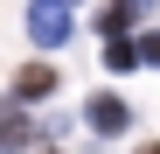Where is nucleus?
<instances>
[{"label":"nucleus","instance_id":"obj_1","mask_svg":"<svg viewBox=\"0 0 160 154\" xmlns=\"http://www.w3.org/2000/svg\"><path fill=\"white\" fill-rule=\"evenodd\" d=\"M28 35L42 49H63L70 42V0H35V7H28Z\"/></svg>","mask_w":160,"mask_h":154},{"label":"nucleus","instance_id":"obj_2","mask_svg":"<svg viewBox=\"0 0 160 154\" xmlns=\"http://www.w3.org/2000/svg\"><path fill=\"white\" fill-rule=\"evenodd\" d=\"M7 91H14V105H35V98H49V91H56V63H21Z\"/></svg>","mask_w":160,"mask_h":154},{"label":"nucleus","instance_id":"obj_3","mask_svg":"<svg viewBox=\"0 0 160 154\" xmlns=\"http://www.w3.org/2000/svg\"><path fill=\"white\" fill-rule=\"evenodd\" d=\"M91 133H125V126H132V105H125V98H91Z\"/></svg>","mask_w":160,"mask_h":154},{"label":"nucleus","instance_id":"obj_4","mask_svg":"<svg viewBox=\"0 0 160 154\" xmlns=\"http://www.w3.org/2000/svg\"><path fill=\"white\" fill-rule=\"evenodd\" d=\"M146 56H139V42H125V35H104V70L112 77H125V70H139Z\"/></svg>","mask_w":160,"mask_h":154},{"label":"nucleus","instance_id":"obj_5","mask_svg":"<svg viewBox=\"0 0 160 154\" xmlns=\"http://www.w3.org/2000/svg\"><path fill=\"white\" fill-rule=\"evenodd\" d=\"M132 14H139V0H112V7L98 14V28H104V35H125V21H132Z\"/></svg>","mask_w":160,"mask_h":154},{"label":"nucleus","instance_id":"obj_6","mask_svg":"<svg viewBox=\"0 0 160 154\" xmlns=\"http://www.w3.org/2000/svg\"><path fill=\"white\" fill-rule=\"evenodd\" d=\"M139 56H146V63H160V28H153V35H139Z\"/></svg>","mask_w":160,"mask_h":154},{"label":"nucleus","instance_id":"obj_7","mask_svg":"<svg viewBox=\"0 0 160 154\" xmlns=\"http://www.w3.org/2000/svg\"><path fill=\"white\" fill-rule=\"evenodd\" d=\"M139 154H160V140H153V147H139Z\"/></svg>","mask_w":160,"mask_h":154},{"label":"nucleus","instance_id":"obj_8","mask_svg":"<svg viewBox=\"0 0 160 154\" xmlns=\"http://www.w3.org/2000/svg\"><path fill=\"white\" fill-rule=\"evenodd\" d=\"M49 154H56V147H49Z\"/></svg>","mask_w":160,"mask_h":154}]
</instances>
